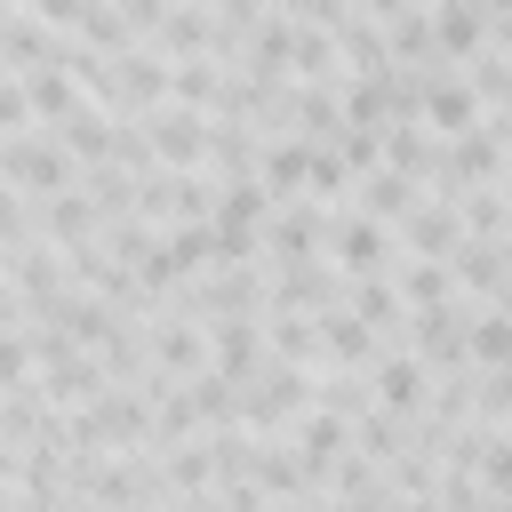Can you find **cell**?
I'll return each instance as SVG.
<instances>
[{
	"label": "cell",
	"mask_w": 512,
	"mask_h": 512,
	"mask_svg": "<svg viewBox=\"0 0 512 512\" xmlns=\"http://www.w3.org/2000/svg\"><path fill=\"white\" fill-rule=\"evenodd\" d=\"M152 104H168V56L152 48V40H128L120 48V120H136V112H152Z\"/></svg>",
	"instance_id": "13"
},
{
	"label": "cell",
	"mask_w": 512,
	"mask_h": 512,
	"mask_svg": "<svg viewBox=\"0 0 512 512\" xmlns=\"http://www.w3.org/2000/svg\"><path fill=\"white\" fill-rule=\"evenodd\" d=\"M0 184H16L24 200H48V192L80 184V160L48 128H16V136H0Z\"/></svg>",
	"instance_id": "2"
},
{
	"label": "cell",
	"mask_w": 512,
	"mask_h": 512,
	"mask_svg": "<svg viewBox=\"0 0 512 512\" xmlns=\"http://www.w3.org/2000/svg\"><path fill=\"white\" fill-rule=\"evenodd\" d=\"M136 128H144L160 168H200V152H208V112L200 104H152V112H136Z\"/></svg>",
	"instance_id": "7"
},
{
	"label": "cell",
	"mask_w": 512,
	"mask_h": 512,
	"mask_svg": "<svg viewBox=\"0 0 512 512\" xmlns=\"http://www.w3.org/2000/svg\"><path fill=\"white\" fill-rule=\"evenodd\" d=\"M320 496H328V504H352V496H384V464H368L360 448H344V456L320 472Z\"/></svg>",
	"instance_id": "42"
},
{
	"label": "cell",
	"mask_w": 512,
	"mask_h": 512,
	"mask_svg": "<svg viewBox=\"0 0 512 512\" xmlns=\"http://www.w3.org/2000/svg\"><path fill=\"white\" fill-rule=\"evenodd\" d=\"M168 64H184V56H208V40H216V16H208V0H168V16L144 32Z\"/></svg>",
	"instance_id": "17"
},
{
	"label": "cell",
	"mask_w": 512,
	"mask_h": 512,
	"mask_svg": "<svg viewBox=\"0 0 512 512\" xmlns=\"http://www.w3.org/2000/svg\"><path fill=\"white\" fill-rule=\"evenodd\" d=\"M16 128H40V120H32L24 80H16V72H0V136H16Z\"/></svg>",
	"instance_id": "52"
},
{
	"label": "cell",
	"mask_w": 512,
	"mask_h": 512,
	"mask_svg": "<svg viewBox=\"0 0 512 512\" xmlns=\"http://www.w3.org/2000/svg\"><path fill=\"white\" fill-rule=\"evenodd\" d=\"M264 360L320 368V312H264Z\"/></svg>",
	"instance_id": "29"
},
{
	"label": "cell",
	"mask_w": 512,
	"mask_h": 512,
	"mask_svg": "<svg viewBox=\"0 0 512 512\" xmlns=\"http://www.w3.org/2000/svg\"><path fill=\"white\" fill-rule=\"evenodd\" d=\"M432 480H440V456L424 440H408L400 456H384V496H432Z\"/></svg>",
	"instance_id": "45"
},
{
	"label": "cell",
	"mask_w": 512,
	"mask_h": 512,
	"mask_svg": "<svg viewBox=\"0 0 512 512\" xmlns=\"http://www.w3.org/2000/svg\"><path fill=\"white\" fill-rule=\"evenodd\" d=\"M184 392H192V416H200V432H208V424H240V376H224V368H200Z\"/></svg>",
	"instance_id": "40"
},
{
	"label": "cell",
	"mask_w": 512,
	"mask_h": 512,
	"mask_svg": "<svg viewBox=\"0 0 512 512\" xmlns=\"http://www.w3.org/2000/svg\"><path fill=\"white\" fill-rule=\"evenodd\" d=\"M328 304H344V272L328 256L264 264V312H328Z\"/></svg>",
	"instance_id": "4"
},
{
	"label": "cell",
	"mask_w": 512,
	"mask_h": 512,
	"mask_svg": "<svg viewBox=\"0 0 512 512\" xmlns=\"http://www.w3.org/2000/svg\"><path fill=\"white\" fill-rule=\"evenodd\" d=\"M424 16H432V40H440V56H448V64H464V56L488 40V16H480L472 0H432Z\"/></svg>",
	"instance_id": "33"
},
{
	"label": "cell",
	"mask_w": 512,
	"mask_h": 512,
	"mask_svg": "<svg viewBox=\"0 0 512 512\" xmlns=\"http://www.w3.org/2000/svg\"><path fill=\"white\" fill-rule=\"evenodd\" d=\"M344 280H368V272H392V256H400V240H392V224H376V216H360V208H336L328 216V248H320Z\"/></svg>",
	"instance_id": "3"
},
{
	"label": "cell",
	"mask_w": 512,
	"mask_h": 512,
	"mask_svg": "<svg viewBox=\"0 0 512 512\" xmlns=\"http://www.w3.org/2000/svg\"><path fill=\"white\" fill-rule=\"evenodd\" d=\"M48 136L80 160V168H96V160H120V112H104V104H72L64 120H48Z\"/></svg>",
	"instance_id": "11"
},
{
	"label": "cell",
	"mask_w": 512,
	"mask_h": 512,
	"mask_svg": "<svg viewBox=\"0 0 512 512\" xmlns=\"http://www.w3.org/2000/svg\"><path fill=\"white\" fill-rule=\"evenodd\" d=\"M32 376H40V360H32L24 328H0V392H16V384H32Z\"/></svg>",
	"instance_id": "51"
},
{
	"label": "cell",
	"mask_w": 512,
	"mask_h": 512,
	"mask_svg": "<svg viewBox=\"0 0 512 512\" xmlns=\"http://www.w3.org/2000/svg\"><path fill=\"white\" fill-rule=\"evenodd\" d=\"M384 168H400V176H416V184H432L440 176V136L408 112V120H384Z\"/></svg>",
	"instance_id": "25"
},
{
	"label": "cell",
	"mask_w": 512,
	"mask_h": 512,
	"mask_svg": "<svg viewBox=\"0 0 512 512\" xmlns=\"http://www.w3.org/2000/svg\"><path fill=\"white\" fill-rule=\"evenodd\" d=\"M376 352H384V344H376L368 320H352L344 304L320 312V368H376Z\"/></svg>",
	"instance_id": "23"
},
{
	"label": "cell",
	"mask_w": 512,
	"mask_h": 512,
	"mask_svg": "<svg viewBox=\"0 0 512 512\" xmlns=\"http://www.w3.org/2000/svg\"><path fill=\"white\" fill-rule=\"evenodd\" d=\"M112 8L128 16V32H136V40H144V32H152V24L168 16V0H112Z\"/></svg>",
	"instance_id": "55"
},
{
	"label": "cell",
	"mask_w": 512,
	"mask_h": 512,
	"mask_svg": "<svg viewBox=\"0 0 512 512\" xmlns=\"http://www.w3.org/2000/svg\"><path fill=\"white\" fill-rule=\"evenodd\" d=\"M416 200H424V184H416V176H400V168H384V160H376V168H360V176H352V192H344V208H360V216H376V224H400Z\"/></svg>",
	"instance_id": "14"
},
{
	"label": "cell",
	"mask_w": 512,
	"mask_h": 512,
	"mask_svg": "<svg viewBox=\"0 0 512 512\" xmlns=\"http://www.w3.org/2000/svg\"><path fill=\"white\" fill-rule=\"evenodd\" d=\"M304 408H312V368H296V360H256V376L240 384V424L256 440H280Z\"/></svg>",
	"instance_id": "1"
},
{
	"label": "cell",
	"mask_w": 512,
	"mask_h": 512,
	"mask_svg": "<svg viewBox=\"0 0 512 512\" xmlns=\"http://www.w3.org/2000/svg\"><path fill=\"white\" fill-rule=\"evenodd\" d=\"M24 80V96H32V120L48 128V120H64L72 104H80V88H72V72L64 64H32V72H16Z\"/></svg>",
	"instance_id": "39"
},
{
	"label": "cell",
	"mask_w": 512,
	"mask_h": 512,
	"mask_svg": "<svg viewBox=\"0 0 512 512\" xmlns=\"http://www.w3.org/2000/svg\"><path fill=\"white\" fill-rule=\"evenodd\" d=\"M56 512H104V504H88V496H64V504H56Z\"/></svg>",
	"instance_id": "61"
},
{
	"label": "cell",
	"mask_w": 512,
	"mask_h": 512,
	"mask_svg": "<svg viewBox=\"0 0 512 512\" xmlns=\"http://www.w3.org/2000/svg\"><path fill=\"white\" fill-rule=\"evenodd\" d=\"M448 280H456L464 304H496L504 296V248L496 240H456L448 248Z\"/></svg>",
	"instance_id": "19"
},
{
	"label": "cell",
	"mask_w": 512,
	"mask_h": 512,
	"mask_svg": "<svg viewBox=\"0 0 512 512\" xmlns=\"http://www.w3.org/2000/svg\"><path fill=\"white\" fill-rule=\"evenodd\" d=\"M40 320H56V328H64V344H88V352H96V344H104V336H112V328H120V320H128V312H120V304H104V296H88V288H72V280H64V288H56V296H48V304H40Z\"/></svg>",
	"instance_id": "12"
},
{
	"label": "cell",
	"mask_w": 512,
	"mask_h": 512,
	"mask_svg": "<svg viewBox=\"0 0 512 512\" xmlns=\"http://www.w3.org/2000/svg\"><path fill=\"white\" fill-rule=\"evenodd\" d=\"M16 240H32V200L16 184H0V248H16Z\"/></svg>",
	"instance_id": "53"
},
{
	"label": "cell",
	"mask_w": 512,
	"mask_h": 512,
	"mask_svg": "<svg viewBox=\"0 0 512 512\" xmlns=\"http://www.w3.org/2000/svg\"><path fill=\"white\" fill-rule=\"evenodd\" d=\"M16 8H24V16H40V24H56V32H72L88 0H16Z\"/></svg>",
	"instance_id": "54"
},
{
	"label": "cell",
	"mask_w": 512,
	"mask_h": 512,
	"mask_svg": "<svg viewBox=\"0 0 512 512\" xmlns=\"http://www.w3.org/2000/svg\"><path fill=\"white\" fill-rule=\"evenodd\" d=\"M352 8H360V16H376V24H392V16H400V8H416V0H352Z\"/></svg>",
	"instance_id": "56"
},
{
	"label": "cell",
	"mask_w": 512,
	"mask_h": 512,
	"mask_svg": "<svg viewBox=\"0 0 512 512\" xmlns=\"http://www.w3.org/2000/svg\"><path fill=\"white\" fill-rule=\"evenodd\" d=\"M288 448H296V456L312 464V480H320V472L352 448V424H344V416H328V408H304V416L288 424Z\"/></svg>",
	"instance_id": "27"
},
{
	"label": "cell",
	"mask_w": 512,
	"mask_h": 512,
	"mask_svg": "<svg viewBox=\"0 0 512 512\" xmlns=\"http://www.w3.org/2000/svg\"><path fill=\"white\" fill-rule=\"evenodd\" d=\"M160 472H168V496H208L216 488V464H208V440L200 432L176 440V448H160Z\"/></svg>",
	"instance_id": "37"
},
{
	"label": "cell",
	"mask_w": 512,
	"mask_h": 512,
	"mask_svg": "<svg viewBox=\"0 0 512 512\" xmlns=\"http://www.w3.org/2000/svg\"><path fill=\"white\" fill-rule=\"evenodd\" d=\"M416 440V416H392V408H368L360 424H352V448L368 456V464H384V456H400Z\"/></svg>",
	"instance_id": "41"
},
{
	"label": "cell",
	"mask_w": 512,
	"mask_h": 512,
	"mask_svg": "<svg viewBox=\"0 0 512 512\" xmlns=\"http://www.w3.org/2000/svg\"><path fill=\"white\" fill-rule=\"evenodd\" d=\"M456 224H464V240H504L512 232V208H504L496 184H464L456 192Z\"/></svg>",
	"instance_id": "36"
},
{
	"label": "cell",
	"mask_w": 512,
	"mask_h": 512,
	"mask_svg": "<svg viewBox=\"0 0 512 512\" xmlns=\"http://www.w3.org/2000/svg\"><path fill=\"white\" fill-rule=\"evenodd\" d=\"M472 480H480L488 496H512V424H496V432L480 440V464H472Z\"/></svg>",
	"instance_id": "47"
},
{
	"label": "cell",
	"mask_w": 512,
	"mask_h": 512,
	"mask_svg": "<svg viewBox=\"0 0 512 512\" xmlns=\"http://www.w3.org/2000/svg\"><path fill=\"white\" fill-rule=\"evenodd\" d=\"M0 280H8V288H16V296H24L32 312H40V304H48L56 288H64V248L32 232V240H16V248H0Z\"/></svg>",
	"instance_id": "9"
},
{
	"label": "cell",
	"mask_w": 512,
	"mask_h": 512,
	"mask_svg": "<svg viewBox=\"0 0 512 512\" xmlns=\"http://www.w3.org/2000/svg\"><path fill=\"white\" fill-rule=\"evenodd\" d=\"M0 72H8V56H0Z\"/></svg>",
	"instance_id": "63"
},
{
	"label": "cell",
	"mask_w": 512,
	"mask_h": 512,
	"mask_svg": "<svg viewBox=\"0 0 512 512\" xmlns=\"http://www.w3.org/2000/svg\"><path fill=\"white\" fill-rule=\"evenodd\" d=\"M256 360H264V312H240V320H208V368H224V376H256Z\"/></svg>",
	"instance_id": "21"
},
{
	"label": "cell",
	"mask_w": 512,
	"mask_h": 512,
	"mask_svg": "<svg viewBox=\"0 0 512 512\" xmlns=\"http://www.w3.org/2000/svg\"><path fill=\"white\" fill-rule=\"evenodd\" d=\"M432 504H440V512H488V488H480L472 472H440V480H432Z\"/></svg>",
	"instance_id": "50"
},
{
	"label": "cell",
	"mask_w": 512,
	"mask_h": 512,
	"mask_svg": "<svg viewBox=\"0 0 512 512\" xmlns=\"http://www.w3.org/2000/svg\"><path fill=\"white\" fill-rule=\"evenodd\" d=\"M256 176H264V192H272V200H296V192H304V176H312V144H304V136H288V128H280V136H264Z\"/></svg>",
	"instance_id": "26"
},
{
	"label": "cell",
	"mask_w": 512,
	"mask_h": 512,
	"mask_svg": "<svg viewBox=\"0 0 512 512\" xmlns=\"http://www.w3.org/2000/svg\"><path fill=\"white\" fill-rule=\"evenodd\" d=\"M32 232H40V240H56V248H72V240H96V232H104V216H96V200L72 184V192L32 200Z\"/></svg>",
	"instance_id": "18"
},
{
	"label": "cell",
	"mask_w": 512,
	"mask_h": 512,
	"mask_svg": "<svg viewBox=\"0 0 512 512\" xmlns=\"http://www.w3.org/2000/svg\"><path fill=\"white\" fill-rule=\"evenodd\" d=\"M72 40H88V48H104V56H120V48H128L136 32H128V16H120L112 0H88V8H80V24H72Z\"/></svg>",
	"instance_id": "46"
},
{
	"label": "cell",
	"mask_w": 512,
	"mask_h": 512,
	"mask_svg": "<svg viewBox=\"0 0 512 512\" xmlns=\"http://www.w3.org/2000/svg\"><path fill=\"white\" fill-rule=\"evenodd\" d=\"M472 8H480L488 24H504V16H512V0H472Z\"/></svg>",
	"instance_id": "59"
},
{
	"label": "cell",
	"mask_w": 512,
	"mask_h": 512,
	"mask_svg": "<svg viewBox=\"0 0 512 512\" xmlns=\"http://www.w3.org/2000/svg\"><path fill=\"white\" fill-rule=\"evenodd\" d=\"M368 384H376V408H392V416H424V400H432V368L408 344H384L376 368H368Z\"/></svg>",
	"instance_id": "10"
},
{
	"label": "cell",
	"mask_w": 512,
	"mask_h": 512,
	"mask_svg": "<svg viewBox=\"0 0 512 512\" xmlns=\"http://www.w3.org/2000/svg\"><path fill=\"white\" fill-rule=\"evenodd\" d=\"M344 312H352V320H368V328H376V344H400V328H408V304H400L392 272L344 280Z\"/></svg>",
	"instance_id": "20"
},
{
	"label": "cell",
	"mask_w": 512,
	"mask_h": 512,
	"mask_svg": "<svg viewBox=\"0 0 512 512\" xmlns=\"http://www.w3.org/2000/svg\"><path fill=\"white\" fill-rule=\"evenodd\" d=\"M48 424H56V408H48L40 376H32V384H16V392H0V448H32Z\"/></svg>",
	"instance_id": "31"
},
{
	"label": "cell",
	"mask_w": 512,
	"mask_h": 512,
	"mask_svg": "<svg viewBox=\"0 0 512 512\" xmlns=\"http://www.w3.org/2000/svg\"><path fill=\"white\" fill-rule=\"evenodd\" d=\"M480 304H464V296H448V304H432V312H408V328H400V344L432 368V376H448V368H472L464 360V320H472Z\"/></svg>",
	"instance_id": "5"
},
{
	"label": "cell",
	"mask_w": 512,
	"mask_h": 512,
	"mask_svg": "<svg viewBox=\"0 0 512 512\" xmlns=\"http://www.w3.org/2000/svg\"><path fill=\"white\" fill-rule=\"evenodd\" d=\"M392 288H400V304H408V312H432V304H448V296H456L448 256H392Z\"/></svg>",
	"instance_id": "28"
},
{
	"label": "cell",
	"mask_w": 512,
	"mask_h": 512,
	"mask_svg": "<svg viewBox=\"0 0 512 512\" xmlns=\"http://www.w3.org/2000/svg\"><path fill=\"white\" fill-rule=\"evenodd\" d=\"M312 408H328V416L360 424V416L376 408V384H368V368H312Z\"/></svg>",
	"instance_id": "30"
},
{
	"label": "cell",
	"mask_w": 512,
	"mask_h": 512,
	"mask_svg": "<svg viewBox=\"0 0 512 512\" xmlns=\"http://www.w3.org/2000/svg\"><path fill=\"white\" fill-rule=\"evenodd\" d=\"M336 128H344L336 88H296V120H288V136H304V144H336Z\"/></svg>",
	"instance_id": "44"
},
{
	"label": "cell",
	"mask_w": 512,
	"mask_h": 512,
	"mask_svg": "<svg viewBox=\"0 0 512 512\" xmlns=\"http://www.w3.org/2000/svg\"><path fill=\"white\" fill-rule=\"evenodd\" d=\"M496 192H504V208H512V160H504V176H496Z\"/></svg>",
	"instance_id": "62"
},
{
	"label": "cell",
	"mask_w": 512,
	"mask_h": 512,
	"mask_svg": "<svg viewBox=\"0 0 512 512\" xmlns=\"http://www.w3.org/2000/svg\"><path fill=\"white\" fill-rule=\"evenodd\" d=\"M224 72L232 64H216V56H184V64H168V104H216V88H224Z\"/></svg>",
	"instance_id": "43"
},
{
	"label": "cell",
	"mask_w": 512,
	"mask_h": 512,
	"mask_svg": "<svg viewBox=\"0 0 512 512\" xmlns=\"http://www.w3.org/2000/svg\"><path fill=\"white\" fill-rule=\"evenodd\" d=\"M328 152H336V160H344V168L360 176V168H376V160H384V128H360V120H344Z\"/></svg>",
	"instance_id": "48"
},
{
	"label": "cell",
	"mask_w": 512,
	"mask_h": 512,
	"mask_svg": "<svg viewBox=\"0 0 512 512\" xmlns=\"http://www.w3.org/2000/svg\"><path fill=\"white\" fill-rule=\"evenodd\" d=\"M464 360H472V368H504V360H512V312H504V304H480V312L464 320Z\"/></svg>",
	"instance_id": "35"
},
{
	"label": "cell",
	"mask_w": 512,
	"mask_h": 512,
	"mask_svg": "<svg viewBox=\"0 0 512 512\" xmlns=\"http://www.w3.org/2000/svg\"><path fill=\"white\" fill-rule=\"evenodd\" d=\"M288 80H296V88H336V80H344V56H336V40L296 24V48H288Z\"/></svg>",
	"instance_id": "34"
},
{
	"label": "cell",
	"mask_w": 512,
	"mask_h": 512,
	"mask_svg": "<svg viewBox=\"0 0 512 512\" xmlns=\"http://www.w3.org/2000/svg\"><path fill=\"white\" fill-rule=\"evenodd\" d=\"M416 120L448 144V136H464L472 120H480V96L464 88V72L456 64H424V88H416Z\"/></svg>",
	"instance_id": "8"
},
{
	"label": "cell",
	"mask_w": 512,
	"mask_h": 512,
	"mask_svg": "<svg viewBox=\"0 0 512 512\" xmlns=\"http://www.w3.org/2000/svg\"><path fill=\"white\" fill-rule=\"evenodd\" d=\"M384 48H392V64H448L440 40H432V16H424V8H400V16L384 24Z\"/></svg>",
	"instance_id": "38"
},
{
	"label": "cell",
	"mask_w": 512,
	"mask_h": 512,
	"mask_svg": "<svg viewBox=\"0 0 512 512\" xmlns=\"http://www.w3.org/2000/svg\"><path fill=\"white\" fill-rule=\"evenodd\" d=\"M328 40H336L344 72H360V80H384V72H400V64H392V48H384V24H376V16H360V8H352V16H344Z\"/></svg>",
	"instance_id": "24"
},
{
	"label": "cell",
	"mask_w": 512,
	"mask_h": 512,
	"mask_svg": "<svg viewBox=\"0 0 512 512\" xmlns=\"http://www.w3.org/2000/svg\"><path fill=\"white\" fill-rule=\"evenodd\" d=\"M392 240H400V256H448L456 240H464V224H456V200H416L400 224H392Z\"/></svg>",
	"instance_id": "16"
},
{
	"label": "cell",
	"mask_w": 512,
	"mask_h": 512,
	"mask_svg": "<svg viewBox=\"0 0 512 512\" xmlns=\"http://www.w3.org/2000/svg\"><path fill=\"white\" fill-rule=\"evenodd\" d=\"M272 16H288V24H304V32H336V24L352 16V0H272Z\"/></svg>",
	"instance_id": "49"
},
{
	"label": "cell",
	"mask_w": 512,
	"mask_h": 512,
	"mask_svg": "<svg viewBox=\"0 0 512 512\" xmlns=\"http://www.w3.org/2000/svg\"><path fill=\"white\" fill-rule=\"evenodd\" d=\"M328 512H384V496H352V504H328Z\"/></svg>",
	"instance_id": "58"
},
{
	"label": "cell",
	"mask_w": 512,
	"mask_h": 512,
	"mask_svg": "<svg viewBox=\"0 0 512 512\" xmlns=\"http://www.w3.org/2000/svg\"><path fill=\"white\" fill-rule=\"evenodd\" d=\"M160 512H208V496H168Z\"/></svg>",
	"instance_id": "60"
},
{
	"label": "cell",
	"mask_w": 512,
	"mask_h": 512,
	"mask_svg": "<svg viewBox=\"0 0 512 512\" xmlns=\"http://www.w3.org/2000/svg\"><path fill=\"white\" fill-rule=\"evenodd\" d=\"M56 24H40V16H24V8H8L0 16V56H8V72H32V64H48L56 56Z\"/></svg>",
	"instance_id": "32"
},
{
	"label": "cell",
	"mask_w": 512,
	"mask_h": 512,
	"mask_svg": "<svg viewBox=\"0 0 512 512\" xmlns=\"http://www.w3.org/2000/svg\"><path fill=\"white\" fill-rule=\"evenodd\" d=\"M384 512H440L432 496H384Z\"/></svg>",
	"instance_id": "57"
},
{
	"label": "cell",
	"mask_w": 512,
	"mask_h": 512,
	"mask_svg": "<svg viewBox=\"0 0 512 512\" xmlns=\"http://www.w3.org/2000/svg\"><path fill=\"white\" fill-rule=\"evenodd\" d=\"M104 384H112V376H104V360H96L88 344H72V352L40 360V392H48V408H88Z\"/></svg>",
	"instance_id": "15"
},
{
	"label": "cell",
	"mask_w": 512,
	"mask_h": 512,
	"mask_svg": "<svg viewBox=\"0 0 512 512\" xmlns=\"http://www.w3.org/2000/svg\"><path fill=\"white\" fill-rule=\"evenodd\" d=\"M256 488H264L272 504H304V496H320V480H312V464L288 448V432H280V440H256Z\"/></svg>",
	"instance_id": "22"
},
{
	"label": "cell",
	"mask_w": 512,
	"mask_h": 512,
	"mask_svg": "<svg viewBox=\"0 0 512 512\" xmlns=\"http://www.w3.org/2000/svg\"><path fill=\"white\" fill-rule=\"evenodd\" d=\"M328 216H336V208H312V200H272V216H264V232H256L264 264H304V256H320V248H328Z\"/></svg>",
	"instance_id": "6"
}]
</instances>
